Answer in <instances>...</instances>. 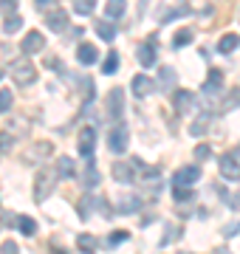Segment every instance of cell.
I'll use <instances>...</instances> for the list:
<instances>
[{"mask_svg":"<svg viewBox=\"0 0 240 254\" xmlns=\"http://www.w3.org/2000/svg\"><path fill=\"white\" fill-rule=\"evenodd\" d=\"M54 184H57V173H54V170H40L37 181H34V198L43 203V200L54 192Z\"/></svg>","mask_w":240,"mask_h":254,"instance_id":"obj_1","label":"cell"},{"mask_svg":"<svg viewBox=\"0 0 240 254\" xmlns=\"http://www.w3.org/2000/svg\"><path fill=\"white\" fill-rule=\"evenodd\" d=\"M127 141H130V130L124 125H116L111 127V133H108V150L116 155H121L127 150Z\"/></svg>","mask_w":240,"mask_h":254,"instance_id":"obj_2","label":"cell"},{"mask_svg":"<svg viewBox=\"0 0 240 254\" xmlns=\"http://www.w3.org/2000/svg\"><path fill=\"white\" fill-rule=\"evenodd\" d=\"M9 73L14 76V82H17V85H31V82H37V71H34V65L28 63V60L11 63Z\"/></svg>","mask_w":240,"mask_h":254,"instance_id":"obj_3","label":"cell"},{"mask_svg":"<svg viewBox=\"0 0 240 254\" xmlns=\"http://www.w3.org/2000/svg\"><path fill=\"white\" fill-rule=\"evenodd\" d=\"M108 116H111L113 122H119V119L124 116V91H121V88H113V91L108 93Z\"/></svg>","mask_w":240,"mask_h":254,"instance_id":"obj_4","label":"cell"},{"mask_svg":"<svg viewBox=\"0 0 240 254\" xmlns=\"http://www.w3.org/2000/svg\"><path fill=\"white\" fill-rule=\"evenodd\" d=\"M221 175L226 181H240V158L238 155H223L221 158Z\"/></svg>","mask_w":240,"mask_h":254,"instance_id":"obj_5","label":"cell"},{"mask_svg":"<svg viewBox=\"0 0 240 254\" xmlns=\"http://www.w3.org/2000/svg\"><path fill=\"white\" fill-rule=\"evenodd\" d=\"M156 54H158V43L156 40L141 43V46L136 48V57H139V63L144 65V68H153V65H156Z\"/></svg>","mask_w":240,"mask_h":254,"instance_id":"obj_6","label":"cell"},{"mask_svg":"<svg viewBox=\"0 0 240 254\" xmlns=\"http://www.w3.org/2000/svg\"><path fill=\"white\" fill-rule=\"evenodd\" d=\"M223 91V71L221 68H209L206 73V82H203V93L206 96H215V93Z\"/></svg>","mask_w":240,"mask_h":254,"instance_id":"obj_7","label":"cell"},{"mask_svg":"<svg viewBox=\"0 0 240 254\" xmlns=\"http://www.w3.org/2000/svg\"><path fill=\"white\" fill-rule=\"evenodd\" d=\"M43 46H46V37L40 34V31H28L26 37H23V43H20V48H23V54H37V51H43Z\"/></svg>","mask_w":240,"mask_h":254,"instance_id":"obj_8","label":"cell"},{"mask_svg":"<svg viewBox=\"0 0 240 254\" xmlns=\"http://www.w3.org/2000/svg\"><path fill=\"white\" fill-rule=\"evenodd\" d=\"M130 88H133V93H136L139 99H147L150 93L156 91V82L150 79V76H144V73H139V76H133V85H130Z\"/></svg>","mask_w":240,"mask_h":254,"instance_id":"obj_9","label":"cell"},{"mask_svg":"<svg viewBox=\"0 0 240 254\" xmlns=\"http://www.w3.org/2000/svg\"><path fill=\"white\" fill-rule=\"evenodd\" d=\"M198 178H201V170L198 167H181L176 173V187H192Z\"/></svg>","mask_w":240,"mask_h":254,"instance_id":"obj_10","label":"cell"},{"mask_svg":"<svg viewBox=\"0 0 240 254\" xmlns=\"http://www.w3.org/2000/svg\"><path fill=\"white\" fill-rule=\"evenodd\" d=\"M93 144H96V130L93 127H85L82 133H79V153H82V158L93 155Z\"/></svg>","mask_w":240,"mask_h":254,"instance_id":"obj_11","label":"cell"},{"mask_svg":"<svg viewBox=\"0 0 240 254\" xmlns=\"http://www.w3.org/2000/svg\"><path fill=\"white\" fill-rule=\"evenodd\" d=\"M139 209H141V198H136V195H121L116 200V212H121V215H133Z\"/></svg>","mask_w":240,"mask_h":254,"instance_id":"obj_12","label":"cell"},{"mask_svg":"<svg viewBox=\"0 0 240 254\" xmlns=\"http://www.w3.org/2000/svg\"><path fill=\"white\" fill-rule=\"evenodd\" d=\"M76 60H79V65H93L96 60H99V51H96V46H91V43H79Z\"/></svg>","mask_w":240,"mask_h":254,"instance_id":"obj_13","label":"cell"},{"mask_svg":"<svg viewBox=\"0 0 240 254\" xmlns=\"http://www.w3.org/2000/svg\"><path fill=\"white\" fill-rule=\"evenodd\" d=\"M85 175H82V181L88 190H93V187H99V170H96V161H93V155H88L85 158Z\"/></svg>","mask_w":240,"mask_h":254,"instance_id":"obj_14","label":"cell"},{"mask_svg":"<svg viewBox=\"0 0 240 254\" xmlns=\"http://www.w3.org/2000/svg\"><path fill=\"white\" fill-rule=\"evenodd\" d=\"M113 178H116L119 184H133V181H136V173H133V164L119 161L116 167H113Z\"/></svg>","mask_w":240,"mask_h":254,"instance_id":"obj_15","label":"cell"},{"mask_svg":"<svg viewBox=\"0 0 240 254\" xmlns=\"http://www.w3.org/2000/svg\"><path fill=\"white\" fill-rule=\"evenodd\" d=\"M46 26L51 31H65L68 28V14L65 11H51V14H46Z\"/></svg>","mask_w":240,"mask_h":254,"instance_id":"obj_16","label":"cell"},{"mask_svg":"<svg viewBox=\"0 0 240 254\" xmlns=\"http://www.w3.org/2000/svg\"><path fill=\"white\" fill-rule=\"evenodd\" d=\"M93 28H96V34H99L105 43H113V40H116V26H113L111 20H96Z\"/></svg>","mask_w":240,"mask_h":254,"instance_id":"obj_17","label":"cell"},{"mask_svg":"<svg viewBox=\"0 0 240 254\" xmlns=\"http://www.w3.org/2000/svg\"><path fill=\"white\" fill-rule=\"evenodd\" d=\"M192 102H195V93L192 91H178L176 96H173V105H176L178 113H186V110L192 108Z\"/></svg>","mask_w":240,"mask_h":254,"instance_id":"obj_18","label":"cell"},{"mask_svg":"<svg viewBox=\"0 0 240 254\" xmlns=\"http://www.w3.org/2000/svg\"><path fill=\"white\" fill-rule=\"evenodd\" d=\"M57 175H60V178H74V175H76V164H74V158L62 155V158L57 161Z\"/></svg>","mask_w":240,"mask_h":254,"instance_id":"obj_19","label":"cell"},{"mask_svg":"<svg viewBox=\"0 0 240 254\" xmlns=\"http://www.w3.org/2000/svg\"><path fill=\"white\" fill-rule=\"evenodd\" d=\"M124 9H127V0H108V6H105L108 20H121L124 17Z\"/></svg>","mask_w":240,"mask_h":254,"instance_id":"obj_20","label":"cell"},{"mask_svg":"<svg viewBox=\"0 0 240 254\" xmlns=\"http://www.w3.org/2000/svg\"><path fill=\"white\" fill-rule=\"evenodd\" d=\"M238 46H240V37L238 34H223L221 43H218V51H221V54H232Z\"/></svg>","mask_w":240,"mask_h":254,"instance_id":"obj_21","label":"cell"},{"mask_svg":"<svg viewBox=\"0 0 240 254\" xmlns=\"http://www.w3.org/2000/svg\"><path fill=\"white\" fill-rule=\"evenodd\" d=\"M195 40V31L192 28H181V31H176V37H173V46L176 48H184V46H189Z\"/></svg>","mask_w":240,"mask_h":254,"instance_id":"obj_22","label":"cell"},{"mask_svg":"<svg viewBox=\"0 0 240 254\" xmlns=\"http://www.w3.org/2000/svg\"><path fill=\"white\" fill-rule=\"evenodd\" d=\"M158 76H161V91H170V88L176 85V71H173L170 65H164V68L158 71Z\"/></svg>","mask_w":240,"mask_h":254,"instance_id":"obj_23","label":"cell"},{"mask_svg":"<svg viewBox=\"0 0 240 254\" xmlns=\"http://www.w3.org/2000/svg\"><path fill=\"white\" fill-rule=\"evenodd\" d=\"M116 71H119V54H116V51H111V54L105 57L102 73H105V76H111V73H116Z\"/></svg>","mask_w":240,"mask_h":254,"instance_id":"obj_24","label":"cell"},{"mask_svg":"<svg viewBox=\"0 0 240 254\" xmlns=\"http://www.w3.org/2000/svg\"><path fill=\"white\" fill-rule=\"evenodd\" d=\"M20 28H23V17H20V14H9V17L3 20V31H6V34H14Z\"/></svg>","mask_w":240,"mask_h":254,"instance_id":"obj_25","label":"cell"},{"mask_svg":"<svg viewBox=\"0 0 240 254\" xmlns=\"http://www.w3.org/2000/svg\"><path fill=\"white\" fill-rule=\"evenodd\" d=\"M93 9H96V0H74V11L82 14V17L93 14Z\"/></svg>","mask_w":240,"mask_h":254,"instance_id":"obj_26","label":"cell"},{"mask_svg":"<svg viewBox=\"0 0 240 254\" xmlns=\"http://www.w3.org/2000/svg\"><path fill=\"white\" fill-rule=\"evenodd\" d=\"M17 229L23 232V235H34L37 232V223H34V218H28V215H20V220H17Z\"/></svg>","mask_w":240,"mask_h":254,"instance_id":"obj_27","label":"cell"},{"mask_svg":"<svg viewBox=\"0 0 240 254\" xmlns=\"http://www.w3.org/2000/svg\"><path fill=\"white\" fill-rule=\"evenodd\" d=\"M11 102H14V93H11L9 88H3V91H0V113H9Z\"/></svg>","mask_w":240,"mask_h":254,"instance_id":"obj_28","label":"cell"},{"mask_svg":"<svg viewBox=\"0 0 240 254\" xmlns=\"http://www.w3.org/2000/svg\"><path fill=\"white\" fill-rule=\"evenodd\" d=\"M124 240H130V235L127 232H113L111 237H108V249H119Z\"/></svg>","mask_w":240,"mask_h":254,"instance_id":"obj_29","label":"cell"},{"mask_svg":"<svg viewBox=\"0 0 240 254\" xmlns=\"http://www.w3.org/2000/svg\"><path fill=\"white\" fill-rule=\"evenodd\" d=\"M76 246H79L82 252H93V249H96V240H93L91 235H79L76 237Z\"/></svg>","mask_w":240,"mask_h":254,"instance_id":"obj_30","label":"cell"},{"mask_svg":"<svg viewBox=\"0 0 240 254\" xmlns=\"http://www.w3.org/2000/svg\"><path fill=\"white\" fill-rule=\"evenodd\" d=\"M209 116H203V119H198V122H195L192 127H189V133H192V136H203V133H206V130H209Z\"/></svg>","mask_w":240,"mask_h":254,"instance_id":"obj_31","label":"cell"},{"mask_svg":"<svg viewBox=\"0 0 240 254\" xmlns=\"http://www.w3.org/2000/svg\"><path fill=\"white\" fill-rule=\"evenodd\" d=\"M173 192H176L173 198H176V200H181V203H186V200H192V195H195V192H192V190H186V187H176Z\"/></svg>","mask_w":240,"mask_h":254,"instance_id":"obj_32","label":"cell"},{"mask_svg":"<svg viewBox=\"0 0 240 254\" xmlns=\"http://www.w3.org/2000/svg\"><path fill=\"white\" fill-rule=\"evenodd\" d=\"M184 14H186V6L181 3L178 9H170V11H167V14H164V23H170V20H176V17H184Z\"/></svg>","mask_w":240,"mask_h":254,"instance_id":"obj_33","label":"cell"},{"mask_svg":"<svg viewBox=\"0 0 240 254\" xmlns=\"http://www.w3.org/2000/svg\"><path fill=\"white\" fill-rule=\"evenodd\" d=\"M0 254H20V249H17L14 240H3V243H0Z\"/></svg>","mask_w":240,"mask_h":254,"instance_id":"obj_34","label":"cell"},{"mask_svg":"<svg viewBox=\"0 0 240 254\" xmlns=\"http://www.w3.org/2000/svg\"><path fill=\"white\" fill-rule=\"evenodd\" d=\"M11 144H14V138H11L9 133H0V150H3V153H9Z\"/></svg>","mask_w":240,"mask_h":254,"instance_id":"obj_35","label":"cell"},{"mask_svg":"<svg viewBox=\"0 0 240 254\" xmlns=\"http://www.w3.org/2000/svg\"><path fill=\"white\" fill-rule=\"evenodd\" d=\"M195 158H198V161H206V158H209V144H198L195 147Z\"/></svg>","mask_w":240,"mask_h":254,"instance_id":"obj_36","label":"cell"},{"mask_svg":"<svg viewBox=\"0 0 240 254\" xmlns=\"http://www.w3.org/2000/svg\"><path fill=\"white\" fill-rule=\"evenodd\" d=\"M173 237H176V229H173V226H167L164 240H158V243H161V246H170V243H173Z\"/></svg>","mask_w":240,"mask_h":254,"instance_id":"obj_37","label":"cell"},{"mask_svg":"<svg viewBox=\"0 0 240 254\" xmlns=\"http://www.w3.org/2000/svg\"><path fill=\"white\" fill-rule=\"evenodd\" d=\"M79 215H82L85 220H88V215H91V200H88V198H85L82 203H79Z\"/></svg>","mask_w":240,"mask_h":254,"instance_id":"obj_38","label":"cell"},{"mask_svg":"<svg viewBox=\"0 0 240 254\" xmlns=\"http://www.w3.org/2000/svg\"><path fill=\"white\" fill-rule=\"evenodd\" d=\"M0 6L9 11V14H14V9H17V0H0Z\"/></svg>","mask_w":240,"mask_h":254,"instance_id":"obj_39","label":"cell"},{"mask_svg":"<svg viewBox=\"0 0 240 254\" xmlns=\"http://www.w3.org/2000/svg\"><path fill=\"white\" fill-rule=\"evenodd\" d=\"M37 3V9H48V6H54L57 0H34Z\"/></svg>","mask_w":240,"mask_h":254,"instance_id":"obj_40","label":"cell"},{"mask_svg":"<svg viewBox=\"0 0 240 254\" xmlns=\"http://www.w3.org/2000/svg\"><path fill=\"white\" fill-rule=\"evenodd\" d=\"M238 229H240V220H238V223H232V226L226 229V235H235V232H238Z\"/></svg>","mask_w":240,"mask_h":254,"instance_id":"obj_41","label":"cell"},{"mask_svg":"<svg viewBox=\"0 0 240 254\" xmlns=\"http://www.w3.org/2000/svg\"><path fill=\"white\" fill-rule=\"evenodd\" d=\"M215 254H232L229 249H215Z\"/></svg>","mask_w":240,"mask_h":254,"instance_id":"obj_42","label":"cell"},{"mask_svg":"<svg viewBox=\"0 0 240 254\" xmlns=\"http://www.w3.org/2000/svg\"><path fill=\"white\" fill-rule=\"evenodd\" d=\"M51 254H65V252H62V249H54V252H51Z\"/></svg>","mask_w":240,"mask_h":254,"instance_id":"obj_43","label":"cell"},{"mask_svg":"<svg viewBox=\"0 0 240 254\" xmlns=\"http://www.w3.org/2000/svg\"><path fill=\"white\" fill-rule=\"evenodd\" d=\"M0 76H3V73H0Z\"/></svg>","mask_w":240,"mask_h":254,"instance_id":"obj_44","label":"cell"}]
</instances>
